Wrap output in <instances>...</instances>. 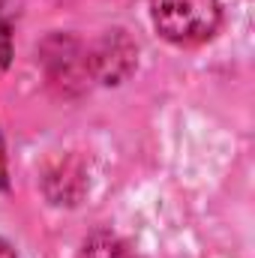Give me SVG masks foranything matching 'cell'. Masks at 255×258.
I'll return each instance as SVG.
<instances>
[{"label":"cell","mask_w":255,"mask_h":258,"mask_svg":"<svg viewBox=\"0 0 255 258\" xmlns=\"http://www.w3.org/2000/svg\"><path fill=\"white\" fill-rule=\"evenodd\" d=\"M153 27L174 45L207 42L222 21L219 0H150Z\"/></svg>","instance_id":"obj_1"},{"label":"cell","mask_w":255,"mask_h":258,"mask_svg":"<svg viewBox=\"0 0 255 258\" xmlns=\"http://www.w3.org/2000/svg\"><path fill=\"white\" fill-rule=\"evenodd\" d=\"M84 54H87L90 78H99L102 84H120L129 72L135 69L138 48H135V42L129 39L123 30H108Z\"/></svg>","instance_id":"obj_2"},{"label":"cell","mask_w":255,"mask_h":258,"mask_svg":"<svg viewBox=\"0 0 255 258\" xmlns=\"http://www.w3.org/2000/svg\"><path fill=\"white\" fill-rule=\"evenodd\" d=\"M45 66H48V75L54 84L60 87H81L84 78H90V69H87V54L66 36H54L48 39L45 45Z\"/></svg>","instance_id":"obj_3"},{"label":"cell","mask_w":255,"mask_h":258,"mask_svg":"<svg viewBox=\"0 0 255 258\" xmlns=\"http://www.w3.org/2000/svg\"><path fill=\"white\" fill-rule=\"evenodd\" d=\"M78 258H135V255L129 252V246L117 237V234L99 231V234H93V237L84 240Z\"/></svg>","instance_id":"obj_4"},{"label":"cell","mask_w":255,"mask_h":258,"mask_svg":"<svg viewBox=\"0 0 255 258\" xmlns=\"http://www.w3.org/2000/svg\"><path fill=\"white\" fill-rule=\"evenodd\" d=\"M12 60V33H9V21L0 12V69H6Z\"/></svg>","instance_id":"obj_5"},{"label":"cell","mask_w":255,"mask_h":258,"mask_svg":"<svg viewBox=\"0 0 255 258\" xmlns=\"http://www.w3.org/2000/svg\"><path fill=\"white\" fill-rule=\"evenodd\" d=\"M9 180H6V153H3V138H0V189H6Z\"/></svg>","instance_id":"obj_6"},{"label":"cell","mask_w":255,"mask_h":258,"mask_svg":"<svg viewBox=\"0 0 255 258\" xmlns=\"http://www.w3.org/2000/svg\"><path fill=\"white\" fill-rule=\"evenodd\" d=\"M0 258H15V249H12L3 237H0Z\"/></svg>","instance_id":"obj_7"}]
</instances>
